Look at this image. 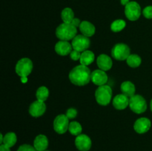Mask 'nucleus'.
Segmentation results:
<instances>
[{
	"mask_svg": "<svg viewBox=\"0 0 152 151\" xmlns=\"http://www.w3.org/2000/svg\"><path fill=\"white\" fill-rule=\"evenodd\" d=\"M91 73L88 66L78 65L71 70L69 73V78L71 83L77 86H84L91 81Z\"/></svg>",
	"mask_w": 152,
	"mask_h": 151,
	"instance_id": "1",
	"label": "nucleus"
},
{
	"mask_svg": "<svg viewBox=\"0 0 152 151\" xmlns=\"http://www.w3.org/2000/svg\"><path fill=\"white\" fill-rule=\"evenodd\" d=\"M77 29L71 23H62L57 27L56 36L62 41H69L77 36Z\"/></svg>",
	"mask_w": 152,
	"mask_h": 151,
	"instance_id": "2",
	"label": "nucleus"
},
{
	"mask_svg": "<svg viewBox=\"0 0 152 151\" xmlns=\"http://www.w3.org/2000/svg\"><path fill=\"white\" fill-rule=\"evenodd\" d=\"M96 100L99 105L106 106L111 102L112 98V90L108 85L99 86L95 92Z\"/></svg>",
	"mask_w": 152,
	"mask_h": 151,
	"instance_id": "3",
	"label": "nucleus"
},
{
	"mask_svg": "<svg viewBox=\"0 0 152 151\" xmlns=\"http://www.w3.org/2000/svg\"><path fill=\"white\" fill-rule=\"evenodd\" d=\"M129 107L134 113L141 114L147 109V103L145 99L140 95L135 94L130 98Z\"/></svg>",
	"mask_w": 152,
	"mask_h": 151,
	"instance_id": "4",
	"label": "nucleus"
},
{
	"mask_svg": "<svg viewBox=\"0 0 152 151\" xmlns=\"http://www.w3.org/2000/svg\"><path fill=\"white\" fill-rule=\"evenodd\" d=\"M15 70L20 77H28L33 70L32 61L28 58H22L18 61Z\"/></svg>",
	"mask_w": 152,
	"mask_h": 151,
	"instance_id": "5",
	"label": "nucleus"
},
{
	"mask_svg": "<svg viewBox=\"0 0 152 151\" xmlns=\"http://www.w3.org/2000/svg\"><path fill=\"white\" fill-rule=\"evenodd\" d=\"M113 58L119 61L126 60L131 55V50L129 46L126 44L119 43L117 44L111 50Z\"/></svg>",
	"mask_w": 152,
	"mask_h": 151,
	"instance_id": "6",
	"label": "nucleus"
},
{
	"mask_svg": "<svg viewBox=\"0 0 152 151\" xmlns=\"http://www.w3.org/2000/svg\"><path fill=\"white\" fill-rule=\"evenodd\" d=\"M125 14L128 19L131 21H136L141 15V7L137 1H130L125 7Z\"/></svg>",
	"mask_w": 152,
	"mask_h": 151,
	"instance_id": "7",
	"label": "nucleus"
},
{
	"mask_svg": "<svg viewBox=\"0 0 152 151\" xmlns=\"http://www.w3.org/2000/svg\"><path fill=\"white\" fill-rule=\"evenodd\" d=\"M69 124V118L67 115L60 114L57 115L53 121V128L57 133L63 134L68 130Z\"/></svg>",
	"mask_w": 152,
	"mask_h": 151,
	"instance_id": "8",
	"label": "nucleus"
},
{
	"mask_svg": "<svg viewBox=\"0 0 152 151\" xmlns=\"http://www.w3.org/2000/svg\"><path fill=\"white\" fill-rule=\"evenodd\" d=\"M72 47L74 50L83 52L87 50L91 44L88 37L84 35H77L72 39Z\"/></svg>",
	"mask_w": 152,
	"mask_h": 151,
	"instance_id": "9",
	"label": "nucleus"
},
{
	"mask_svg": "<svg viewBox=\"0 0 152 151\" xmlns=\"http://www.w3.org/2000/svg\"><path fill=\"white\" fill-rule=\"evenodd\" d=\"M75 145L80 151H88L91 147V140L86 134H80L75 139Z\"/></svg>",
	"mask_w": 152,
	"mask_h": 151,
	"instance_id": "10",
	"label": "nucleus"
},
{
	"mask_svg": "<svg viewBox=\"0 0 152 151\" xmlns=\"http://www.w3.org/2000/svg\"><path fill=\"white\" fill-rule=\"evenodd\" d=\"M91 80L96 85H105L108 81V76L106 73L102 70H95L91 73Z\"/></svg>",
	"mask_w": 152,
	"mask_h": 151,
	"instance_id": "11",
	"label": "nucleus"
},
{
	"mask_svg": "<svg viewBox=\"0 0 152 151\" xmlns=\"http://www.w3.org/2000/svg\"><path fill=\"white\" fill-rule=\"evenodd\" d=\"M46 110V105L45 102L37 100L33 102L29 108V113L33 117H39L45 113Z\"/></svg>",
	"mask_w": 152,
	"mask_h": 151,
	"instance_id": "12",
	"label": "nucleus"
},
{
	"mask_svg": "<svg viewBox=\"0 0 152 151\" xmlns=\"http://www.w3.org/2000/svg\"><path fill=\"white\" fill-rule=\"evenodd\" d=\"M151 123L148 118H140L135 121L134 128L137 133L142 134L149 130L151 127Z\"/></svg>",
	"mask_w": 152,
	"mask_h": 151,
	"instance_id": "13",
	"label": "nucleus"
},
{
	"mask_svg": "<svg viewBox=\"0 0 152 151\" xmlns=\"http://www.w3.org/2000/svg\"><path fill=\"white\" fill-rule=\"evenodd\" d=\"M72 44H70L68 41L60 40L55 45V51L60 56H66L71 53L72 51Z\"/></svg>",
	"mask_w": 152,
	"mask_h": 151,
	"instance_id": "14",
	"label": "nucleus"
},
{
	"mask_svg": "<svg viewBox=\"0 0 152 151\" xmlns=\"http://www.w3.org/2000/svg\"><path fill=\"white\" fill-rule=\"evenodd\" d=\"M129 101L130 99L126 95L119 94L113 99V105L117 110H124L129 106Z\"/></svg>",
	"mask_w": 152,
	"mask_h": 151,
	"instance_id": "15",
	"label": "nucleus"
},
{
	"mask_svg": "<svg viewBox=\"0 0 152 151\" xmlns=\"http://www.w3.org/2000/svg\"><path fill=\"white\" fill-rule=\"evenodd\" d=\"M96 64L99 69L104 71L109 70L113 65L111 58L105 54H101L98 56L97 59H96Z\"/></svg>",
	"mask_w": 152,
	"mask_h": 151,
	"instance_id": "16",
	"label": "nucleus"
},
{
	"mask_svg": "<svg viewBox=\"0 0 152 151\" xmlns=\"http://www.w3.org/2000/svg\"><path fill=\"white\" fill-rule=\"evenodd\" d=\"M34 147L37 151H45L48 147V140L45 135H39L35 138Z\"/></svg>",
	"mask_w": 152,
	"mask_h": 151,
	"instance_id": "17",
	"label": "nucleus"
},
{
	"mask_svg": "<svg viewBox=\"0 0 152 151\" xmlns=\"http://www.w3.org/2000/svg\"><path fill=\"white\" fill-rule=\"evenodd\" d=\"M80 30L81 31L82 34L87 37L92 36L95 33L96 28L95 26L91 22L88 21H83L81 22L80 26Z\"/></svg>",
	"mask_w": 152,
	"mask_h": 151,
	"instance_id": "18",
	"label": "nucleus"
},
{
	"mask_svg": "<svg viewBox=\"0 0 152 151\" xmlns=\"http://www.w3.org/2000/svg\"><path fill=\"white\" fill-rule=\"evenodd\" d=\"M120 88H121V91L123 94L126 95L129 98L132 97L135 95V90H136L135 86L130 81H126L122 83Z\"/></svg>",
	"mask_w": 152,
	"mask_h": 151,
	"instance_id": "19",
	"label": "nucleus"
},
{
	"mask_svg": "<svg viewBox=\"0 0 152 151\" xmlns=\"http://www.w3.org/2000/svg\"><path fill=\"white\" fill-rule=\"evenodd\" d=\"M95 59V56L94 53L91 50H85L82 53L81 57H80V64L84 66H88L94 62Z\"/></svg>",
	"mask_w": 152,
	"mask_h": 151,
	"instance_id": "20",
	"label": "nucleus"
},
{
	"mask_svg": "<svg viewBox=\"0 0 152 151\" xmlns=\"http://www.w3.org/2000/svg\"><path fill=\"white\" fill-rule=\"evenodd\" d=\"M16 141H17L16 135L14 133L10 132V133H7V134L4 135L2 144L7 147L10 148L14 146L15 144L16 143Z\"/></svg>",
	"mask_w": 152,
	"mask_h": 151,
	"instance_id": "21",
	"label": "nucleus"
},
{
	"mask_svg": "<svg viewBox=\"0 0 152 151\" xmlns=\"http://www.w3.org/2000/svg\"><path fill=\"white\" fill-rule=\"evenodd\" d=\"M61 18L64 23H71L74 19V13L72 9L70 7H65L61 13Z\"/></svg>",
	"mask_w": 152,
	"mask_h": 151,
	"instance_id": "22",
	"label": "nucleus"
},
{
	"mask_svg": "<svg viewBox=\"0 0 152 151\" xmlns=\"http://www.w3.org/2000/svg\"><path fill=\"white\" fill-rule=\"evenodd\" d=\"M49 96V90L45 86H42V87H39L36 93V96H37V100L40 101V102H45L48 99Z\"/></svg>",
	"mask_w": 152,
	"mask_h": 151,
	"instance_id": "23",
	"label": "nucleus"
},
{
	"mask_svg": "<svg viewBox=\"0 0 152 151\" xmlns=\"http://www.w3.org/2000/svg\"><path fill=\"white\" fill-rule=\"evenodd\" d=\"M126 62H127L129 66H130L131 68H135L140 65L141 62H142V59H141V58L138 55L131 54L128 57V59H126Z\"/></svg>",
	"mask_w": 152,
	"mask_h": 151,
	"instance_id": "24",
	"label": "nucleus"
},
{
	"mask_svg": "<svg viewBox=\"0 0 152 151\" xmlns=\"http://www.w3.org/2000/svg\"><path fill=\"white\" fill-rule=\"evenodd\" d=\"M68 130H69L71 134L77 136L81 134L83 128H82L81 124L79 122H77V121H71L69 124Z\"/></svg>",
	"mask_w": 152,
	"mask_h": 151,
	"instance_id": "25",
	"label": "nucleus"
},
{
	"mask_svg": "<svg viewBox=\"0 0 152 151\" xmlns=\"http://www.w3.org/2000/svg\"><path fill=\"white\" fill-rule=\"evenodd\" d=\"M126 26V23L124 20L123 19H117L114 22H112L111 25V30L114 32H120V31L123 30Z\"/></svg>",
	"mask_w": 152,
	"mask_h": 151,
	"instance_id": "26",
	"label": "nucleus"
},
{
	"mask_svg": "<svg viewBox=\"0 0 152 151\" xmlns=\"http://www.w3.org/2000/svg\"><path fill=\"white\" fill-rule=\"evenodd\" d=\"M142 14L146 19H152V6H147L142 10Z\"/></svg>",
	"mask_w": 152,
	"mask_h": 151,
	"instance_id": "27",
	"label": "nucleus"
},
{
	"mask_svg": "<svg viewBox=\"0 0 152 151\" xmlns=\"http://www.w3.org/2000/svg\"><path fill=\"white\" fill-rule=\"evenodd\" d=\"M82 53L80 51L76 50H73L70 53V56H71V59L74 61H77L80 60V57H81Z\"/></svg>",
	"mask_w": 152,
	"mask_h": 151,
	"instance_id": "28",
	"label": "nucleus"
},
{
	"mask_svg": "<svg viewBox=\"0 0 152 151\" xmlns=\"http://www.w3.org/2000/svg\"><path fill=\"white\" fill-rule=\"evenodd\" d=\"M77 115V110L74 108H69L66 112V115L69 119L74 118Z\"/></svg>",
	"mask_w": 152,
	"mask_h": 151,
	"instance_id": "29",
	"label": "nucleus"
},
{
	"mask_svg": "<svg viewBox=\"0 0 152 151\" xmlns=\"http://www.w3.org/2000/svg\"><path fill=\"white\" fill-rule=\"evenodd\" d=\"M17 151H37L35 147L29 144H22L21 145L17 150Z\"/></svg>",
	"mask_w": 152,
	"mask_h": 151,
	"instance_id": "30",
	"label": "nucleus"
},
{
	"mask_svg": "<svg viewBox=\"0 0 152 151\" xmlns=\"http://www.w3.org/2000/svg\"><path fill=\"white\" fill-rule=\"evenodd\" d=\"M81 22H80V20L79 19H77V18H74V19H73L72 22H71V24H72L74 27H76V28H77L78 27L80 28Z\"/></svg>",
	"mask_w": 152,
	"mask_h": 151,
	"instance_id": "31",
	"label": "nucleus"
},
{
	"mask_svg": "<svg viewBox=\"0 0 152 151\" xmlns=\"http://www.w3.org/2000/svg\"><path fill=\"white\" fill-rule=\"evenodd\" d=\"M0 151H10V148L6 147L5 145H4L3 144H1V146H0Z\"/></svg>",
	"mask_w": 152,
	"mask_h": 151,
	"instance_id": "32",
	"label": "nucleus"
},
{
	"mask_svg": "<svg viewBox=\"0 0 152 151\" xmlns=\"http://www.w3.org/2000/svg\"><path fill=\"white\" fill-rule=\"evenodd\" d=\"M129 2H130V0H121V4L124 6L129 4Z\"/></svg>",
	"mask_w": 152,
	"mask_h": 151,
	"instance_id": "33",
	"label": "nucleus"
},
{
	"mask_svg": "<svg viewBox=\"0 0 152 151\" xmlns=\"http://www.w3.org/2000/svg\"><path fill=\"white\" fill-rule=\"evenodd\" d=\"M21 81L22 83H26L28 81V77H21Z\"/></svg>",
	"mask_w": 152,
	"mask_h": 151,
	"instance_id": "34",
	"label": "nucleus"
},
{
	"mask_svg": "<svg viewBox=\"0 0 152 151\" xmlns=\"http://www.w3.org/2000/svg\"><path fill=\"white\" fill-rule=\"evenodd\" d=\"M3 140H4V136H3V135L1 133V134H0V143L2 144Z\"/></svg>",
	"mask_w": 152,
	"mask_h": 151,
	"instance_id": "35",
	"label": "nucleus"
},
{
	"mask_svg": "<svg viewBox=\"0 0 152 151\" xmlns=\"http://www.w3.org/2000/svg\"><path fill=\"white\" fill-rule=\"evenodd\" d=\"M150 107H151V111H152V99H151V104H150Z\"/></svg>",
	"mask_w": 152,
	"mask_h": 151,
	"instance_id": "36",
	"label": "nucleus"
},
{
	"mask_svg": "<svg viewBox=\"0 0 152 151\" xmlns=\"http://www.w3.org/2000/svg\"><path fill=\"white\" fill-rule=\"evenodd\" d=\"M45 151H48V150H45Z\"/></svg>",
	"mask_w": 152,
	"mask_h": 151,
	"instance_id": "37",
	"label": "nucleus"
}]
</instances>
